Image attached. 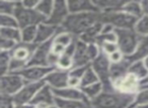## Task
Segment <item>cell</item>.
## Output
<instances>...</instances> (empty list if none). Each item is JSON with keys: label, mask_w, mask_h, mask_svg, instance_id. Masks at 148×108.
<instances>
[{"label": "cell", "mask_w": 148, "mask_h": 108, "mask_svg": "<svg viewBox=\"0 0 148 108\" xmlns=\"http://www.w3.org/2000/svg\"><path fill=\"white\" fill-rule=\"evenodd\" d=\"M129 73L134 75L140 81H142L148 75V69L143 61H138L131 64V66L129 68Z\"/></svg>", "instance_id": "27"}, {"label": "cell", "mask_w": 148, "mask_h": 108, "mask_svg": "<svg viewBox=\"0 0 148 108\" xmlns=\"http://www.w3.org/2000/svg\"><path fill=\"white\" fill-rule=\"evenodd\" d=\"M134 31L140 37H148V15H143L137 19Z\"/></svg>", "instance_id": "32"}, {"label": "cell", "mask_w": 148, "mask_h": 108, "mask_svg": "<svg viewBox=\"0 0 148 108\" xmlns=\"http://www.w3.org/2000/svg\"><path fill=\"white\" fill-rule=\"evenodd\" d=\"M130 66H131V63H130L127 58H125V59L122 62H120V63L112 64L111 70H110V76H111L112 81H115V80L127 75V74L129 73Z\"/></svg>", "instance_id": "20"}, {"label": "cell", "mask_w": 148, "mask_h": 108, "mask_svg": "<svg viewBox=\"0 0 148 108\" xmlns=\"http://www.w3.org/2000/svg\"><path fill=\"white\" fill-rule=\"evenodd\" d=\"M15 18L18 22L19 29L31 26V25H39L47 21V18L38 12L36 9H29L23 6L21 3L18 9L15 13Z\"/></svg>", "instance_id": "6"}, {"label": "cell", "mask_w": 148, "mask_h": 108, "mask_svg": "<svg viewBox=\"0 0 148 108\" xmlns=\"http://www.w3.org/2000/svg\"><path fill=\"white\" fill-rule=\"evenodd\" d=\"M66 49H67V48L63 47V46H61V45H58V43H53V45H52V53H54L57 56L63 55L66 52Z\"/></svg>", "instance_id": "44"}, {"label": "cell", "mask_w": 148, "mask_h": 108, "mask_svg": "<svg viewBox=\"0 0 148 108\" xmlns=\"http://www.w3.org/2000/svg\"><path fill=\"white\" fill-rule=\"evenodd\" d=\"M0 108H14V101L10 96L1 95L0 94Z\"/></svg>", "instance_id": "40"}, {"label": "cell", "mask_w": 148, "mask_h": 108, "mask_svg": "<svg viewBox=\"0 0 148 108\" xmlns=\"http://www.w3.org/2000/svg\"><path fill=\"white\" fill-rule=\"evenodd\" d=\"M68 80H69V71H63L56 68L45 78L44 81L53 90H58L68 87Z\"/></svg>", "instance_id": "13"}, {"label": "cell", "mask_w": 148, "mask_h": 108, "mask_svg": "<svg viewBox=\"0 0 148 108\" xmlns=\"http://www.w3.org/2000/svg\"><path fill=\"white\" fill-rule=\"evenodd\" d=\"M143 62H144V64H145V66H146V67H147V69H148V57L146 58V59L144 60Z\"/></svg>", "instance_id": "49"}, {"label": "cell", "mask_w": 148, "mask_h": 108, "mask_svg": "<svg viewBox=\"0 0 148 108\" xmlns=\"http://www.w3.org/2000/svg\"><path fill=\"white\" fill-rule=\"evenodd\" d=\"M142 86H148V75L146 76V78L141 81V87Z\"/></svg>", "instance_id": "48"}, {"label": "cell", "mask_w": 148, "mask_h": 108, "mask_svg": "<svg viewBox=\"0 0 148 108\" xmlns=\"http://www.w3.org/2000/svg\"><path fill=\"white\" fill-rule=\"evenodd\" d=\"M97 82H101L99 81V76H97V74L93 71L92 68L89 66V67L87 68L86 72L84 73V75H83L82 79H81V87L92 85V84H95V83H97Z\"/></svg>", "instance_id": "34"}, {"label": "cell", "mask_w": 148, "mask_h": 108, "mask_svg": "<svg viewBox=\"0 0 148 108\" xmlns=\"http://www.w3.org/2000/svg\"><path fill=\"white\" fill-rule=\"evenodd\" d=\"M38 25H31L21 29V43H35L37 39Z\"/></svg>", "instance_id": "30"}, {"label": "cell", "mask_w": 148, "mask_h": 108, "mask_svg": "<svg viewBox=\"0 0 148 108\" xmlns=\"http://www.w3.org/2000/svg\"><path fill=\"white\" fill-rule=\"evenodd\" d=\"M99 20L103 23L111 24L115 29H134L137 18L123 12L122 10L113 12H101Z\"/></svg>", "instance_id": "3"}, {"label": "cell", "mask_w": 148, "mask_h": 108, "mask_svg": "<svg viewBox=\"0 0 148 108\" xmlns=\"http://www.w3.org/2000/svg\"><path fill=\"white\" fill-rule=\"evenodd\" d=\"M99 48H101V52L107 56H110L119 51L118 43H103L101 45H99Z\"/></svg>", "instance_id": "38"}, {"label": "cell", "mask_w": 148, "mask_h": 108, "mask_svg": "<svg viewBox=\"0 0 148 108\" xmlns=\"http://www.w3.org/2000/svg\"><path fill=\"white\" fill-rule=\"evenodd\" d=\"M37 45L36 43H19L11 52V56L13 59H16L23 63L29 64L34 52H35Z\"/></svg>", "instance_id": "17"}, {"label": "cell", "mask_w": 148, "mask_h": 108, "mask_svg": "<svg viewBox=\"0 0 148 108\" xmlns=\"http://www.w3.org/2000/svg\"><path fill=\"white\" fill-rule=\"evenodd\" d=\"M76 39V37H73L71 33L65 31L61 27L58 33L55 35V37L53 39V43H58V45H61L65 48H68L74 41Z\"/></svg>", "instance_id": "29"}, {"label": "cell", "mask_w": 148, "mask_h": 108, "mask_svg": "<svg viewBox=\"0 0 148 108\" xmlns=\"http://www.w3.org/2000/svg\"><path fill=\"white\" fill-rule=\"evenodd\" d=\"M11 52L0 51V71L1 76L9 73V65L11 62Z\"/></svg>", "instance_id": "35"}, {"label": "cell", "mask_w": 148, "mask_h": 108, "mask_svg": "<svg viewBox=\"0 0 148 108\" xmlns=\"http://www.w3.org/2000/svg\"><path fill=\"white\" fill-rule=\"evenodd\" d=\"M81 91L83 92V94L85 95V97L91 101V100L95 99L99 95H101L103 91V87L101 82H97L95 84L89 86H85V87H81L80 88Z\"/></svg>", "instance_id": "28"}, {"label": "cell", "mask_w": 148, "mask_h": 108, "mask_svg": "<svg viewBox=\"0 0 148 108\" xmlns=\"http://www.w3.org/2000/svg\"><path fill=\"white\" fill-rule=\"evenodd\" d=\"M61 29V27H57L51 25L47 22L41 23L38 25L37 29V39H36V45H41V43H47L55 37L58 31Z\"/></svg>", "instance_id": "16"}, {"label": "cell", "mask_w": 148, "mask_h": 108, "mask_svg": "<svg viewBox=\"0 0 148 108\" xmlns=\"http://www.w3.org/2000/svg\"><path fill=\"white\" fill-rule=\"evenodd\" d=\"M121 10L137 19L143 16L141 1H126Z\"/></svg>", "instance_id": "23"}, {"label": "cell", "mask_w": 148, "mask_h": 108, "mask_svg": "<svg viewBox=\"0 0 148 108\" xmlns=\"http://www.w3.org/2000/svg\"><path fill=\"white\" fill-rule=\"evenodd\" d=\"M69 8H68L67 1L65 0H56L54 2V8L51 15L46 22L57 27H61L67 17L69 16Z\"/></svg>", "instance_id": "9"}, {"label": "cell", "mask_w": 148, "mask_h": 108, "mask_svg": "<svg viewBox=\"0 0 148 108\" xmlns=\"http://www.w3.org/2000/svg\"><path fill=\"white\" fill-rule=\"evenodd\" d=\"M33 104H15L14 108H35Z\"/></svg>", "instance_id": "47"}, {"label": "cell", "mask_w": 148, "mask_h": 108, "mask_svg": "<svg viewBox=\"0 0 148 108\" xmlns=\"http://www.w3.org/2000/svg\"><path fill=\"white\" fill-rule=\"evenodd\" d=\"M68 87L80 88L81 87V80L78 79V78L70 77L69 76V80H68Z\"/></svg>", "instance_id": "45"}, {"label": "cell", "mask_w": 148, "mask_h": 108, "mask_svg": "<svg viewBox=\"0 0 148 108\" xmlns=\"http://www.w3.org/2000/svg\"><path fill=\"white\" fill-rule=\"evenodd\" d=\"M0 37L21 43V31L18 27H0Z\"/></svg>", "instance_id": "26"}, {"label": "cell", "mask_w": 148, "mask_h": 108, "mask_svg": "<svg viewBox=\"0 0 148 108\" xmlns=\"http://www.w3.org/2000/svg\"><path fill=\"white\" fill-rule=\"evenodd\" d=\"M55 100L56 96L54 94L53 89L47 84H45L37 93L31 104L40 108H50L55 105Z\"/></svg>", "instance_id": "12"}, {"label": "cell", "mask_w": 148, "mask_h": 108, "mask_svg": "<svg viewBox=\"0 0 148 108\" xmlns=\"http://www.w3.org/2000/svg\"><path fill=\"white\" fill-rule=\"evenodd\" d=\"M125 56L123 55V53H122L121 51H117L116 53L112 54V55L109 56V59L110 61H111L112 64H117V63H120V62H122L124 59H125Z\"/></svg>", "instance_id": "42"}, {"label": "cell", "mask_w": 148, "mask_h": 108, "mask_svg": "<svg viewBox=\"0 0 148 108\" xmlns=\"http://www.w3.org/2000/svg\"><path fill=\"white\" fill-rule=\"evenodd\" d=\"M112 82L116 91L123 94L136 95L141 89V81L130 73Z\"/></svg>", "instance_id": "7"}, {"label": "cell", "mask_w": 148, "mask_h": 108, "mask_svg": "<svg viewBox=\"0 0 148 108\" xmlns=\"http://www.w3.org/2000/svg\"><path fill=\"white\" fill-rule=\"evenodd\" d=\"M40 0H21V4L23 7L29 9H36L39 4Z\"/></svg>", "instance_id": "43"}, {"label": "cell", "mask_w": 148, "mask_h": 108, "mask_svg": "<svg viewBox=\"0 0 148 108\" xmlns=\"http://www.w3.org/2000/svg\"><path fill=\"white\" fill-rule=\"evenodd\" d=\"M87 46H88V43H84V41L79 39H76L75 52H74V55H73L74 67L90 66L91 62L89 60L88 54H87Z\"/></svg>", "instance_id": "15"}, {"label": "cell", "mask_w": 148, "mask_h": 108, "mask_svg": "<svg viewBox=\"0 0 148 108\" xmlns=\"http://www.w3.org/2000/svg\"><path fill=\"white\" fill-rule=\"evenodd\" d=\"M55 106L59 108H91L90 103L86 101H77V100H66L56 97Z\"/></svg>", "instance_id": "24"}, {"label": "cell", "mask_w": 148, "mask_h": 108, "mask_svg": "<svg viewBox=\"0 0 148 108\" xmlns=\"http://www.w3.org/2000/svg\"><path fill=\"white\" fill-rule=\"evenodd\" d=\"M88 67L89 66H85V67H74L71 71H69V76L70 77L78 78V79L81 80Z\"/></svg>", "instance_id": "41"}, {"label": "cell", "mask_w": 148, "mask_h": 108, "mask_svg": "<svg viewBox=\"0 0 148 108\" xmlns=\"http://www.w3.org/2000/svg\"><path fill=\"white\" fill-rule=\"evenodd\" d=\"M134 108H148V104L147 105H143V106H137V107H134Z\"/></svg>", "instance_id": "50"}, {"label": "cell", "mask_w": 148, "mask_h": 108, "mask_svg": "<svg viewBox=\"0 0 148 108\" xmlns=\"http://www.w3.org/2000/svg\"><path fill=\"white\" fill-rule=\"evenodd\" d=\"M45 84V81L27 82L25 85L12 97L14 104H31L37 93Z\"/></svg>", "instance_id": "8"}, {"label": "cell", "mask_w": 148, "mask_h": 108, "mask_svg": "<svg viewBox=\"0 0 148 108\" xmlns=\"http://www.w3.org/2000/svg\"><path fill=\"white\" fill-rule=\"evenodd\" d=\"M135 95L120 93L118 91H103L101 95L90 101L91 108H130Z\"/></svg>", "instance_id": "2"}, {"label": "cell", "mask_w": 148, "mask_h": 108, "mask_svg": "<svg viewBox=\"0 0 148 108\" xmlns=\"http://www.w3.org/2000/svg\"><path fill=\"white\" fill-rule=\"evenodd\" d=\"M148 57V37H141L137 49L129 57H126L130 63L138 61H144Z\"/></svg>", "instance_id": "21"}, {"label": "cell", "mask_w": 148, "mask_h": 108, "mask_svg": "<svg viewBox=\"0 0 148 108\" xmlns=\"http://www.w3.org/2000/svg\"><path fill=\"white\" fill-rule=\"evenodd\" d=\"M56 68L59 70H63V71H71L74 68L73 56L65 52L63 55H61L59 57Z\"/></svg>", "instance_id": "31"}, {"label": "cell", "mask_w": 148, "mask_h": 108, "mask_svg": "<svg viewBox=\"0 0 148 108\" xmlns=\"http://www.w3.org/2000/svg\"><path fill=\"white\" fill-rule=\"evenodd\" d=\"M101 12H113L121 10L126 1L123 0H92Z\"/></svg>", "instance_id": "19"}, {"label": "cell", "mask_w": 148, "mask_h": 108, "mask_svg": "<svg viewBox=\"0 0 148 108\" xmlns=\"http://www.w3.org/2000/svg\"><path fill=\"white\" fill-rule=\"evenodd\" d=\"M118 35L119 50L125 57H129L137 49L141 37L136 33L134 29H116Z\"/></svg>", "instance_id": "4"}, {"label": "cell", "mask_w": 148, "mask_h": 108, "mask_svg": "<svg viewBox=\"0 0 148 108\" xmlns=\"http://www.w3.org/2000/svg\"><path fill=\"white\" fill-rule=\"evenodd\" d=\"M142 87H146V88H148V86H142Z\"/></svg>", "instance_id": "52"}, {"label": "cell", "mask_w": 148, "mask_h": 108, "mask_svg": "<svg viewBox=\"0 0 148 108\" xmlns=\"http://www.w3.org/2000/svg\"><path fill=\"white\" fill-rule=\"evenodd\" d=\"M141 6L143 10V15H148V0L141 1Z\"/></svg>", "instance_id": "46"}, {"label": "cell", "mask_w": 148, "mask_h": 108, "mask_svg": "<svg viewBox=\"0 0 148 108\" xmlns=\"http://www.w3.org/2000/svg\"><path fill=\"white\" fill-rule=\"evenodd\" d=\"M103 23L101 21H97V23L90 26L81 37H79L78 39L83 41L86 43H95L97 39L99 37V35L101 33V29H103Z\"/></svg>", "instance_id": "22"}, {"label": "cell", "mask_w": 148, "mask_h": 108, "mask_svg": "<svg viewBox=\"0 0 148 108\" xmlns=\"http://www.w3.org/2000/svg\"><path fill=\"white\" fill-rule=\"evenodd\" d=\"M50 108H59V107H57V106L54 105V106H52V107H50Z\"/></svg>", "instance_id": "51"}, {"label": "cell", "mask_w": 148, "mask_h": 108, "mask_svg": "<svg viewBox=\"0 0 148 108\" xmlns=\"http://www.w3.org/2000/svg\"><path fill=\"white\" fill-rule=\"evenodd\" d=\"M147 104H148V88L141 87L139 92H138L135 95V97H134V101L130 108L137 107V106L147 105Z\"/></svg>", "instance_id": "36"}, {"label": "cell", "mask_w": 148, "mask_h": 108, "mask_svg": "<svg viewBox=\"0 0 148 108\" xmlns=\"http://www.w3.org/2000/svg\"><path fill=\"white\" fill-rule=\"evenodd\" d=\"M54 2L55 1H52V0H41L38 4L36 10L40 13L41 15H43L46 18H49V16L51 15L52 11L54 8Z\"/></svg>", "instance_id": "33"}, {"label": "cell", "mask_w": 148, "mask_h": 108, "mask_svg": "<svg viewBox=\"0 0 148 108\" xmlns=\"http://www.w3.org/2000/svg\"><path fill=\"white\" fill-rule=\"evenodd\" d=\"M0 27H18L16 18L13 15H0Z\"/></svg>", "instance_id": "37"}, {"label": "cell", "mask_w": 148, "mask_h": 108, "mask_svg": "<svg viewBox=\"0 0 148 108\" xmlns=\"http://www.w3.org/2000/svg\"><path fill=\"white\" fill-rule=\"evenodd\" d=\"M67 4L70 14L101 12L92 0H68Z\"/></svg>", "instance_id": "14"}, {"label": "cell", "mask_w": 148, "mask_h": 108, "mask_svg": "<svg viewBox=\"0 0 148 108\" xmlns=\"http://www.w3.org/2000/svg\"><path fill=\"white\" fill-rule=\"evenodd\" d=\"M35 108H40V107H35Z\"/></svg>", "instance_id": "53"}, {"label": "cell", "mask_w": 148, "mask_h": 108, "mask_svg": "<svg viewBox=\"0 0 148 108\" xmlns=\"http://www.w3.org/2000/svg\"><path fill=\"white\" fill-rule=\"evenodd\" d=\"M54 94L57 98L66 100H77V101H86L89 102L88 99L85 97L83 92L81 91L80 88H72V87H66L63 89L53 90Z\"/></svg>", "instance_id": "18"}, {"label": "cell", "mask_w": 148, "mask_h": 108, "mask_svg": "<svg viewBox=\"0 0 148 108\" xmlns=\"http://www.w3.org/2000/svg\"><path fill=\"white\" fill-rule=\"evenodd\" d=\"M56 68L52 67H42V66H27L25 69L17 72L25 82H41Z\"/></svg>", "instance_id": "10"}, {"label": "cell", "mask_w": 148, "mask_h": 108, "mask_svg": "<svg viewBox=\"0 0 148 108\" xmlns=\"http://www.w3.org/2000/svg\"><path fill=\"white\" fill-rule=\"evenodd\" d=\"M99 13H75L69 14L62 29L67 33H71L73 37L78 39L83 35L90 26L99 20Z\"/></svg>", "instance_id": "1"}, {"label": "cell", "mask_w": 148, "mask_h": 108, "mask_svg": "<svg viewBox=\"0 0 148 108\" xmlns=\"http://www.w3.org/2000/svg\"><path fill=\"white\" fill-rule=\"evenodd\" d=\"M21 1L15 0H1L0 1V15H13L18 9Z\"/></svg>", "instance_id": "25"}, {"label": "cell", "mask_w": 148, "mask_h": 108, "mask_svg": "<svg viewBox=\"0 0 148 108\" xmlns=\"http://www.w3.org/2000/svg\"><path fill=\"white\" fill-rule=\"evenodd\" d=\"M52 45H53V39L47 41V43H41V45H37V48H36L27 66L49 67L48 60H49V56L52 52Z\"/></svg>", "instance_id": "11"}, {"label": "cell", "mask_w": 148, "mask_h": 108, "mask_svg": "<svg viewBox=\"0 0 148 108\" xmlns=\"http://www.w3.org/2000/svg\"><path fill=\"white\" fill-rule=\"evenodd\" d=\"M25 80L16 73H8L1 76L0 94L13 97L25 85Z\"/></svg>", "instance_id": "5"}, {"label": "cell", "mask_w": 148, "mask_h": 108, "mask_svg": "<svg viewBox=\"0 0 148 108\" xmlns=\"http://www.w3.org/2000/svg\"><path fill=\"white\" fill-rule=\"evenodd\" d=\"M16 46H17L16 41H13L11 39H1L0 37V51L12 52Z\"/></svg>", "instance_id": "39"}]
</instances>
